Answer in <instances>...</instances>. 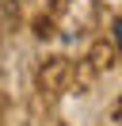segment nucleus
Returning <instances> with one entry per match:
<instances>
[{
  "mask_svg": "<svg viewBox=\"0 0 122 126\" xmlns=\"http://www.w3.org/2000/svg\"><path fill=\"white\" fill-rule=\"evenodd\" d=\"M61 80H65V61H61V57L46 61V69H42V88H46V92H53Z\"/></svg>",
  "mask_w": 122,
  "mask_h": 126,
  "instance_id": "nucleus-1",
  "label": "nucleus"
},
{
  "mask_svg": "<svg viewBox=\"0 0 122 126\" xmlns=\"http://www.w3.org/2000/svg\"><path fill=\"white\" fill-rule=\"evenodd\" d=\"M88 61L95 65V69H111V46H107V42H95L92 54H88Z\"/></svg>",
  "mask_w": 122,
  "mask_h": 126,
  "instance_id": "nucleus-2",
  "label": "nucleus"
},
{
  "mask_svg": "<svg viewBox=\"0 0 122 126\" xmlns=\"http://www.w3.org/2000/svg\"><path fill=\"white\" fill-rule=\"evenodd\" d=\"M114 46L122 50V19H118V23H114Z\"/></svg>",
  "mask_w": 122,
  "mask_h": 126,
  "instance_id": "nucleus-3",
  "label": "nucleus"
},
{
  "mask_svg": "<svg viewBox=\"0 0 122 126\" xmlns=\"http://www.w3.org/2000/svg\"><path fill=\"white\" fill-rule=\"evenodd\" d=\"M114 115H118V118H122V99H118V107H114Z\"/></svg>",
  "mask_w": 122,
  "mask_h": 126,
  "instance_id": "nucleus-4",
  "label": "nucleus"
}]
</instances>
